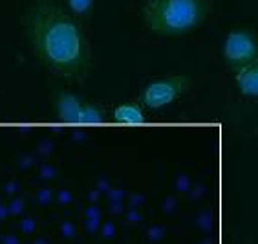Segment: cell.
I'll return each mask as SVG.
<instances>
[{
  "label": "cell",
  "mask_w": 258,
  "mask_h": 244,
  "mask_svg": "<svg viewBox=\"0 0 258 244\" xmlns=\"http://www.w3.org/2000/svg\"><path fill=\"white\" fill-rule=\"evenodd\" d=\"M51 103H53V114L57 121L64 125H79L81 110H83V103H85L81 95L59 86L53 90Z\"/></svg>",
  "instance_id": "5"
},
{
  "label": "cell",
  "mask_w": 258,
  "mask_h": 244,
  "mask_svg": "<svg viewBox=\"0 0 258 244\" xmlns=\"http://www.w3.org/2000/svg\"><path fill=\"white\" fill-rule=\"evenodd\" d=\"M222 57L225 65L236 72L258 57V33L249 28H234L224 39Z\"/></svg>",
  "instance_id": "4"
},
{
  "label": "cell",
  "mask_w": 258,
  "mask_h": 244,
  "mask_svg": "<svg viewBox=\"0 0 258 244\" xmlns=\"http://www.w3.org/2000/svg\"><path fill=\"white\" fill-rule=\"evenodd\" d=\"M192 86L190 75L185 74H172L163 75L158 79L150 81L139 92L138 101L147 110H161L165 107L174 105L179 97H183Z\"/></svg>",
  "instance_id": "3"
},
{
  "label": "cell",
  "mask_w": 258,
  "mask_h": 244,
  "mask_svg": "<svg viewBox=\"0 0 258 244\" xmlns=\"http://www.w3.org/2000/svg\"><path fill=\"white\" fill-rule=\"evenodd\" d=\"M35 244H46V242H44V240H37Z\"/></svg>",
  "instance_id": "14"
},
{
  "label": "cell",
  "mask_w": 258,
  "mask_h": 244,
  "mask_svg": "<svg viewBox=\"0 0 258 244\" xmlns=\"http://www.w3.org/2000/svg\"><path fill=\"white\" fill-rule=\"evenodd\" d=\"M139 101H126L117 103L112 109V121L119 125H145L147 123V112Z\"/></svg>",
  "instance_id": "6"
},
{
  "label": "cell",
  "mask_w": 258,
  "mask_h": 244,
  "mask_svg": "<svg viewBox=\"0 0 258 244\" xmlns=\"http://www.w3.org/2000/svg\"><path fill=\"white\" fill-rule=\"evenodd\" d=\"M8 208H10V215H20L22 213V209H24V202H22L20 199H17V200H13Z\"/></svg>",
  "instance_id": "10"
},
{
  "label": "cell",
  "mask_w": 258,
  "mask_h": 244,
  "mask_svg": "<svg viewBox=\"0 0 258 244\" xmlns=\"http://www.w3.org/2000/svg\"><path fill=\"white\" fill-rule=\"evenodd\" d=\"M106 121H108V112H106L103 105L92 103V101H85L83 103L79 125H103Z\"/></svg>",
  "instance_id": "8"
},
{
  "label": "cell",
  "mask_w": 258,
  "mask_h": 244,
  "mask_svg": "<svg viewBox=\"0 0 258 244\" xmlns=\"http://www.w3.org/2000/svg\"><path fill=\"white\" fill-rule=\"evenodd\" d=\"M33 228H35V222H33V220H30V219L20 222V229H22L24 233H31V231H33Z\"/></svg>",
  "instance_id": "11"
},
{
  "label": "cell",
  "mask_w": 258,
  "mask_h": 244,
  "mask_svg": "<svg viewBox=\"0 0 258 244\" xmlns=\"http://www.w3.org/2000/svg\"><path fill=\"white\" fill-rule=\"evenodd\" d=\"M22 31L35 59L66 81L85 83L94 54L81 20L59 0H33L20 17Z\"/></svg>",
  "instance_id": "1"
},
{
  "label": "cell",
  "mask_w": 258,
  "mask_h": 244,
  "mask_svg": "<svg viewBox=\"0 0 258 244\" xmlns=\"http://www.w3.org/2000/svg\"><path fill=\"white\" fill-rule=\"evenodd\" d=\"M213 13L211 0H143L139 17L159 37H181L196 31Z\"/></svg>",
  "instance_id": "2"
},
{
  "label": "cell",
  "mask_w": 258,
  "mask_h": 244,
  "mask_svg": "<svg viewBox=\"0 0 258 244\" xmlns=\"http://www.w3.org/2000/svg\"><path fill=\"white\" fill-rule=\"evenodd\" d=\"M2 244H19V239H17L15 235H6V237H0Z\"/></svg>",
  "instance_id": "12"
},
{
  "label": "cell",
  "mask_w": 258,
  "mask_h": 244,
  "mask_svg": "<svg viewBox=\"0 0 258 244\" xmlns=\"http://www.w3.org/2000/svg\"><path fill=\"white\" fill-rule=\"evenodd\" d=\"M66 10L72 13L77 20H88L94 13L95 0H64Z\"/></svg>",
  "instance_id": "9"
},
{
  "label": "cell",
  "mask_w": 258,
  "mask_h": 244,
  "mask_svg": "<svg viewBox=\"0 0 258 244\" xmlns=\"http://www.w3.org/2000/svg\"><path fill=\"white\" fill-rule=\"evenodd\" d=\"M234 85L242 95L258 100V57L234 72Z\"/></svg>",
  "instance_id": "7"
},
{
  "label": "cell",
  "mask_w": 258,
  "mask_h": 244,
  "mask_svg": "<svg viewBox=\"0 0 258 244\" xmlns=\"http://www.w3.org/2000/svg\"><path fill=\"white\" fill-rule=\"evenodd\" d=\"M8 215H10V208L0 204V222H2V220H6V217H8Z\"/></svg>",
  "instance_id": "13"
}]
</instances>
